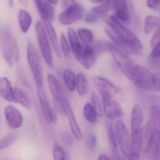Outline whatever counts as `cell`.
I'll list each match as a JSON object with an SVG mask.
<instances>
[{
  "label": "cell",
  "instance_id": "obj_43",
  "mask_svg": "<svg viewBox=\"0 0 160 160\" xmlns=\"http://www.w3.org/2000/svg\"><path fill=\"white\" fill-rule=\"evenodd\" d=\"M106 0H91L92 2L94 3H99L100 2H102L103 1H105Z\"/></svg>",
  "mask_w": 160,
  "mask_h": 160
},
{
  "label": "cell",
  "instance_id": "obj_31",
  "mask_svg": "<svg viewBox=\"0 0 160 160\" xmlns=\"http://www.w3.org/2000/svg\"><path fill=\"white\" fill-rule=\"evenodd\" d=\"M78 35L80 39L87 44H90L93 42V34L89 30L79 29L78 30Z\"/></svg>",
  "mask_w": 160,
  "mask_h": 160
},
{
  "label": "cell",
  "instance_id": "obj_6",
  "mask_svg": "<svg viewBox=\"0 0 160 160\" xmlns=\"http://www.w3.org/2000/svg\"><path fill=\"white\" fill-rule=\"evenodd\" d=\"M27 54L29 65L33 74L36 86L43 85V79L39 56L36 48L31 43L28 45Z\"/></svg>",
  "mask_w": 160,
  "mask_h": 160
},
{
  "label": "cell",
  "instance_id": "obj_42",
  "mask_svg": "<svg viewBox=\"0 0 160 160\" xmlns=\"http://www.w3.org/2000/svg\"><path fill=\"white\" fill-rule=\"evenodd\" d=\"M20 3L24 6H26L28 4V0H19Z\"/></svg>",
  "mask_w": 160,
  "mask_h": 160
},
{
  "label": "cell",
  "instance_id": "obj_11",
  "mask_svg": "<svg viewBox=\"0 0 160 160\" xmlns=\"http://www.w3.org/2000/svg\"><path fill=\"white\" fill-rule=\"evenodd\" d=\"M115 133L122 152L128 157L131 149V139L127 128L121 121H118L116 123Z\"/></svg>",
  "mask_w": 160,
  "mask_h": 160
},
{
  "label": "cell",
  "instance_id": "obj_3",
  "mask_svg": "<svg viewBox=\"0 0 160 160\" xmlns=\"http://www.w3.org/2000/svg\"><path fill=\"white\" fill-rule=\"evenodd\" d=\"M0 49L7 63L12 67L13 62H18L19 52L17 44L8 27L0 28Z\"/></svg>",
  "mask_w": 160,
  "mask_h": 160
},
{
  "label": "cell",
  "instance_id": "obj_4",
  "mask_svg": "<svg viewBox=\"0 0 160 160\" xmlns=\"http://www.w3.org/2000/svg\"><path fill=\"white\" fill-rule=\"evenodd\" d=\"M103 20L115 32L117 36L123 41L130 44L136 51L137 54L143 51V46L140 41L134 33L130 29L122 26L119 21L114 17L109 15L103 16Z\"/></svg>",
  "mask_w": 160,
  "mask_h": 160
},
{
  "label": "cell",
  "instance_id": "obj_35",
  "mask_svg": "<svg viewBox=\"0 0 160 160\" xmlns=\"http://www.w3.org/2000/svg\"><path fill=\"white\" fill-rule=\"evenodd\" d=\"M61 45L63 55L66 57H69L71 52V49L67 42V39L63 33H62L61 35Z\"/></svg>",
  "mask_w": 160,
  "mask_h": 160
},
{
  "label": "cell",
  "instance_id": "obj_16",
  "mask_svg": "<svg viewBox=\"0 0 160 160\" xmlns=\"http://www.w3.org/2000/svg\"><path fill=\"white\" fill-rule=\"evenodd\" d=\"M4 114L7 123L10 127L17 129L22 125L23 116L18 109L13 106H6L4 109Z\"/></svg>",
  "mask_w": 160,
  "mask_h": 160
},
{
  "label": "cell",
  "instance_id": "obj_29",
  "mask_svg": "<svg viewBox=\"0 0 160 160\" xmlns=\"http://www.w3.org/2000/svg\"><path fill=\"white\" fill-rule=\"evenodd\" d=\"M13 91L17 102L20 103L23 106L29 109L31 107L30 102L23 91L18 87H15Z\"/></svg>",
  "mask_w": 160,
  "mask_h": 160
},
{
  "label": "cell",
  "instance_id": "obj_1",
  "mask_svg": "<svg viewBox=\"0 0 160 160\" xmlns=\"http://www.w3.org/2000/svg\"><path fill=\"white\" fill-rule=\"evenodd\" d=\"M126 76L138 88L154 92L160 91L159 73H153L142 65L134 64Z\"/></svg>",
  "mask_w": 160,
  "mask_h": 160
},
{
  "label": "cell",
  "instance_id": "obj_21",
  "mask_svg": "<svg viewBox=\"0 0 160 160\" xmlns=\"http://www.w3.org/2000/svg\"><path fill=\"white\" fill-rule=\"evenodd\" d=\"M94 61V53L93 49L88 45L84 46L82 49L79 61L84 68L88 70L92 67Z\"/></svg>",
  "mask_w": 160,
  "mask_h": 160
},
{
  "label": "cell",
  "instance_id": "obj_12",
  "mask_svg": "<svg viewBox=\"0 0 160 160\" xmlns=\"http://www.w3.org/2000/svg\"><path fill=\"white\" fill-rule=\"evenodd\" d=\"M37 93L44 117L48 123L54 120V115L44 88L43 85L37 86Z\"/></svg>",
  "mask_w": 160,
  "mask_h": 160
},
{
  "label": "cell",
  "instance_id": "obj_38",
  "mask_svg": "<svg viewBox=\"0 0 160 160\" xmlns=\"http://www.w3.org/2000/svg\"><path fill=\"white\" fill-rule=\"evenodd\" d=\"M147 6L152 10L159 11L160 0H147Z\"/></svg>",
  "mask_w": 160,
  "mask_h": 160
},
{
  "label": "cell",
  "instance_id": "obj_18",
  "mask_svg": "<svg viewBox=\"0 0 160 160\" xmlns=\"http://www.w3.org/2000/svg\"><path fill=\"white\" fill-rule=\"evenodd\" d=\"M110 0H106L104 3L98 7H94L90 10L87 14L85 21L88 23L97 22L100 18L108 12L109 10Z\"/></svg>",
  "mask_w": 160,
  "mask_h": 160
},
{
  "label": "cell",
  "instance_id": "obj_20",
  "mask_svg": "<svg viewBox=\"0 0 160 160\" xmlns=\"http://www.w3.org/2000/svg\"><path fill=\"white\" fill-rule=\"evenodd\" d=\"M114 5L117 18L123 22H129L130 14L126 0H114Z\"/></svg>",
  "mask_w": 160,
  "mask_h": 160
},
{
  "label": "cell",
  "instance_id": "obj_7",
  "mask_svg": "<svg viewBox=\"0 0 160 160\" xmlns=\"http://www.w3.org/2000/svg\"><path fill=\"white\" fill-rule=\"evenodd\" d=\"M92 83L101 97L102 100L112 98L115 93L118 91V87L107 78L100 76L93 77Z\"/></svg>",
  "mask_w": 160,
  "mask_h": 160
},
{
  "label": "cell",
  "instance_id": "obj_36",
  "mask_svg": "<svg viewBox=\"0 0 160 160\" xmlns=\"http://www.w3.org/2000/svg\"><path fill=\"white\" fill-rule=\"evenodd\" d=\"M151 120L157 124H160V108L157 106L154 105L151 108Z\"/></svg>",
  "mask_w": 160,
  "mask_h": 160
},
{
  "label": "cell",
  "instance_id": "obj_33",
  "mask_svg": "<svg viewBox=\"0 0 160 160\" xmlns=\"http://www.w3.org/2000/svg\"><path fill=\"white\" fill-rule=\"evenodd\" d=\"M52 153L54 160H63L65 159V153L63 148L57 142L53 145Z\"/></svg>",
  "mask_w": 160,
  "mask_h": 160
},
{
  "label": "cell",
  "instance_id": "obj_26",
  "mask_svg": "<svg viewBox=\"0 0 160 160\" xmlns=\"http://www.w3.org/2000/svg\"><path fill=\"white\" fill-rule=\"evenodd\" d=\"M63 79L69 90L73 92L76 85V78L74 73L71 70H65L63 73Z\"/></svg>",
  "mask_w": 160,
  "mask_h": 160
},
{
  "label": "cell",
  "instance_id": "obj_34",
  "mask_svg": "<svg viewBox=\"0 0 160 160\" xmlns=\"http://www.w3.org/2000/svg\"><path fill=\"white\" fill-rule=\"evenodd\" d=\"M91 101L92 106L94 108L98 116H102L103 110L100 103V100L95 92L92 91L91 92Z\"/></svg>",
  "mask_w": 160,
  "mask_h": 160
},
{
  "label": "cell",
  "instance_id": "obj_9",
  "mask_svg": "<svg viewBox=\"0 0 160 160\" xmlns=\"http://www.w3.org/2000/svg\"><path fill=\"white\" fill-rule=\"evenodd\" d=\"M107 48L112 54L118 67L126 75L134 64L133 62L123 50L111 43L108 42Z\"/></svg>",
  "mask_w": 160,
  "mask_h": 160
},
{
  "label": "cell",
  "instance_id": "obj_37",
  "mask_svg": "<svg viewBox=\"0 0 160 160\" xmlns=\"http://www.w3.org/2000/svg\"><path fill=\"white\" fill-rule=\"evenodd\" d=\"M151 45L152 48L160 47V30L159 29L154 32L151 40Z\"/></svg>",
  "mask_w": 160,
  "mask_h": 160
},
{
  "label": "cell",
  "instance_id": "obj_17",
  "mask_svg": "<svg viewBox=\"0 0 160 160\" xmlns=\"http://www.w3.org/2000/svg\"><path fill=\"white\" fill-rule=\"evenodd\" d=\"M38 12H39V14H40L43 23L45 27L46 30L48 34L50 41L52 43L54 51H55L57 57L58 58H60L61 57L60 49L58 37H57V33L55 31V30L54 29V28H53V26L51 23V21L47 18V17L43 13L40 11H38Z\"/></svg>",
  "mask_w": 160,
  "mask_h": 160
},
{
  "label": "cell",
  "instance_id": "obj_32",
  "mask_svg": "<svg viewBox=\"0 0 160 160\" xmlns=\"http://www.w3.org/2000/svg\"><path fill=\"white\" fill-rule=\"evenodd\" d=\"M17 135L16 133H12L0 140V149H3L10 147L14 143L16 140Z\"/></svg>",
  "mask_w": 160,
  "mask_h": 160
},
{
  "label": "cell",
  "instance_id": "obj_5",
  "mask_svg": "<svg viewBox=\"0 0 160 160\" xmlns=\"http://www.w3.org/2000/svg\"><path fill=\"white\" fill-rule=\"evenodd\" d=\"M35 32L38 43L46 63L50 68L53 66L52 50L42 24L38 21L35 26Z\"/></svg>",
  "mask_w": 160,
  "mask_h": 160
},
{
  "label": "cell",
  "instance_id": "obj_40",
  "mask_svg": "<svg viewBox=\"0 0 160 160\" xmlns=\"http://www.w3.org/2000/svg\"><path fill=\"white\" fill-rule=\"evenodd\" d=\"M109 158H108V156L105 153H101L98 156L97 160H109Z\"/></svg>",
  "mask_w": 160,
  "mask_h": 160
},
{
  "label": "cell",
  "instance_id": "obj_28",
  "mask_svg": "<svg viewBox=\"0 0 160 160\" xmlns=\"http://www.w3.org/2000/svg\"><path fill=\"white\" fill-rule=\"evenodd\" d=\"M84 115L86 119L91 123H94L97 121V113L92 105L90 103H87L84 106Z\"/></svg>",
  "mask_w": 160,
  "mask_h": 160
},
{
  "label": "cell",
  "instance_id": "obj_27",
  "mask_svg": "<svg viewBox=\"0 0 160 160\" xmlns=\"http://www.w3.org/2000/svg\"><path fill=\"white\" fill-rule=\"evenodd\" d=\"M78 92L81 96L85 95L88 91V80L86 77L82 73H79L76 79V85Z\"/></svg>",
  "mask_w": 160,
  "mask_h": 160
},
{
  "label": "cell",
  "instance_id": "obj_10",
  "mask_svg": "<svg viewBox=\"0 0 160 160\" xmlns=\"http://www.w3.org/2000/svg\"><path fill=\"white\" fill-rule=\"evenodd\" d=\"M144 152L152 159L160 157V128H154L151 132L143 147Z\"/></svg>",
  "mask_w": 160,
  "mask_h": 160
},
{
  "label": "cell",
  "instance_id": "obj_13",
  "mask_svg": "<svg viewBox=\"0 0 160 160\" xmlns=\"http://www.w3.org/2000/svg\"><path fill=\"white\" fill-rule=\"evenodd\" d=\"M48 82L55 101L61 104L63 101L66 99L61 83L55 75L51 74L48 75Z\"/></svg>",
  "mask_w": 160,
  "mask_h": 160
},
{
  "label": "cell",
  "instance_id": "obj_23",
  "mask_svg": "<svg viewBox=\"0 0 160 160\" xmlns=\"http://www.w3.org/2000/svg\"><path fill=\"white\" fill-rule=\"evenodd\" d=\"M32 19L30 14L26 10H20L19 12V23L20 28L23 33L28 31Z\"/></svg>",
  "mask_w": 160,
  "mask_h": 160
},
{
  "label": "cell",
  "instance_id": "obj_41",
  "mask_svg": "<svg viewBox=\"0 0 160 160\" xmlns=\"http://www.w3.org/2000/svg\"><path fill=\"white\" fill-rule=\"evenodd\" d=\"M51 4H57L58 3V0H46Z\"/></svg>",
  "mask_w": 160,
  "mask_h": 160
},
{
  "label": "cell",
  "instance_id": "obj_25",
  "mask_svg": "<svg viewBox=\"0 0 160 160\" xmlns=\"http://www.w3.org/2000/svg\"><path fill=\"white\" fill-rule=\"evenodd\" d=\"M148 63L152 69L159 71L160 67V47L152 48L148 58Z\"/></svg>",
  "mask_w": 160,
  "mask_h": 160
},
{
  "label": "cell",
  "instance_id": "obj_15",
  "mask_svg": "<svg viewBox=\"0 0 160 160\" xmlns=\"http://www.w3.org/2000/svg\"><path fill=\"white\" fill-rule=\"evenodd\" d=\"M61 105L68 117L71 131L74 137L77 140H80L82 138V132L76 119L74 114L67 99L64 100Z\"/></svg>",
  "mask_w": 160,
  "mask_h": 160
},
{
  "label": "cell",
  "instance_id": "obj_2",
  "mask_svg": "<svg viewBox=\"0 0 160 160\" xmlns=\"http://www.w3.org/2000/svg\"><path fill=\"white\" fill-rule=\"evenodd\" d=\"M142 109L138 104L135 105L131 114V145L128 159L136 160L141 153V133L143 122Z\"/></svg>",
  "mask_w": 160,
  "mask_h": 160
},
{
  "label": "cell",
  "instance_id": "obj_24",
  "mask_svg": "<svg viewBox=\"0 0 160 160\" xmlns=\"http://www.w3.org/2000/svg\"><path fill=\"white\" fill-rule=\"evenodd\" d=\"M160 25V19L159 18L154 16H148L145 19L144 31L146 34H149Z\"/></svg>",
  "mask_w": 160,
  "mask_h": 160
},
{
  "label": "cell",
  "instance_id": "obj_39",
  "mask_svg": "<svg viewBox=\"0 0 160 160\" xmlns=\"http://www.w3.org/2000/svg\"><path fill=\"white\" fill-rule=\"evenodd\" d=\"M96 141L97 139L95 136L92 135L90 137L89 141V146L91 149H92L94 148V147L96 146Z\"/></svg>",
  "mask_w": 160,
  "mask_h": 160
},
{
  "label": "cell",
  "instance_id": "obj_19",
  "mask_svg": "<svg viewBox=\"0 0 160 160\" xmlns=\"http://www.w3.org/2000/svg\"><path fill=\"white\" fill-rule=\"evenodd\" d=\"M0 93L6 101L17 102L15 97L12 84L7 78H0Z\"/></svg>",
  "mask_w": 160,
  "mask_h": 160
},
{
  "label": "cell",
  "instance_id": "obj_8",
  "mask_svg": "<svg viewBox=\"0 0 160 160\" xmlns=\"http://www.w3.org/2000/svg\"><path fill=\"white\" fill-rule=\"evenodd\" d=\"M84 14L85 10L83 6L75 2L64 9L59 16V21L62 25L67 26L82 19Z\"/></svg>",
  "mask_w": 160,
  "mask_h": 160
},
{
  "label": "cell",
  "instance_id": "obj_30",
  "mask_svg": "<svg viewBox=\"0 0 160 160\" xmlns=\"http://www.w3.org/2000/svg\"><path fill=\"white\" fill-rule=\"evenodd\" d=\"M107 126L108 138L112 151L115 155H118V140L116 137V133L113 130L112 122L111 123V122H108Z\"/></svg>",
  "mask_w": 160,
  "mask_h": 160
},
{
  "label": "cell",
  "instance_id": "obj_22",
  "mask_svg": "<svg viewBox=\"0 0 160 160\" xmlns=\"http://www.w3.org/2000/svg\"><path fill=\"white\" fill-rule=\"evenodd\" d=\"M68 34L73 53L76 59L79 61L82 52V48L81 44L75 32L72 28H69Z\"/></svg>",
  "mask_w": 160,
  "mask_h": 160
},
{
  "label": "cell",
  "instance_id": "obj_44",
  "mask_svg": "<svg viewBox=\"0 0 160 160\" xmlns=\"http://www.w3.org/2000/svg\"><path fill=\"white\" fill-rule=\"evenodd\" d=\"M8 3L10 7H12L13 5V0H8Z\"/></svg>",
  "mask_w": 160,
  "mask_h": 160
},
{
  "label": "cell",
  "instance_id": "obj_14",
  "mask_svg": "<svg viewBox=\"0 0 160 160\" xmlns=\"http://www.w3.org/2000/svg\"><path fill=\"white\" fill-rule=\"evenodd\" d=\"M102 102L104 112L108 118L114 119L123 116V111L121 106L112 98L103 100Z\"/></svg>",
  "mask_w": 160,
  "mask_h": 160
}]
</instances>
